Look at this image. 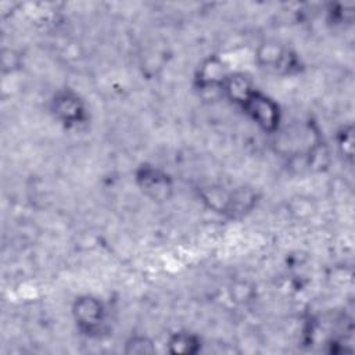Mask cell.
Masks as SVG:
<instances>
[{"label": "cell", "mask_w": 355, "mask_h": 355, "mask_svg": "<svg viewBox=\"0 0 355 355\" xmlns=\"http://www.w3.org/2000/svg\"><path fill=\"white\" fill-rule=\"evenodd\" d=\"M208 207L229 218H240L250 212L257 204V193L248 187L205 189L201 193Z\"/></svg>", "instance_id": "obj_2"}, {"label": "cell", "mask_w": 355, "mask_h": 355, "mask_svg": "<svg viewBox=\"0 0 355 355\" xmlns=\"http://www.w3.org/2000/svg\"><path fill=\"white\" fill-rule=\"evenodd\" d=\"M72 318L76 329L86 337H100L107 330V308L93 294L78 295L72 302Z\"/></svg>", "instance_id": "obj_3"}, {"label": "cell", "mask_w": 355, "mask_h": 355, "mask_svg": "<svg viewBox=\"0 0 355 355\" xmlns=\"http://www.w3.org/2000/svg\"><path fill=\"white\" fill-rule=\"evenodd\" d=\"M135 182L144 196L161 202L168 201L173 193V180L164 169L153 164H141L135 171Z\"/></svg>", "instance_id": "obj_5"}, {"label": "cell", "mask_w": 355, "mask_h": 355, "mask_svg": "<svg viewBox=\"0 0 355 355\" xmlns=\"http://www.w3.org/2000/svg\"><path fill=\"white\" fill-rule=\"evenodd\" d=\"M50 111L55 121L67 129L80 128L89 121V110L83 98L72 89H60L50 100Z\"/></svg>", "instance_id": "obj_4"}, {"label": "cell", "mask_w": 355, "mask_h": 355, "mask_svg": "<svg viewBox=\"0 0 355 355\" xmlns=\"http://www.w3.org/2000/svg\"><path fill=\"white\" fill-rule=\"evenodd\" d=\"M336 144L338 153L352 162L354 158V128L352 125H344L336 135Z\"/></svg>", "instance_id": "obj_8"}, {"label": "cell", "mask_w": 355, "mask_h": 355, "mask_svg": "<svg viewBox=\"0 0 355 355\" xmlns=\"http://www.w3.org/2000/svg\"><path fill=\"white\" fill-rule=\"evenodd\" d=\"M257 61L261 68L280 75H291L301 68L298 55L279 43L262 44L257 51Z\"/></svg>", "instance_id": "obj_6"}, {"label": "cell", "mask_w": 355, "mask_h": 355, "mask_svg": "<svg viewBox=\"0 0 355 355\" xmlns=\"http://www.w3.org/2000/svg\"><path fill=\"white\" fill-rule=\"evenodd\" d=\"M330 12L331 21L334 24H345V22H352V17H354V11L351 6H334Z\"/></svg>", "instance_id": "obj_10"}, {"label": "cell", "mask_w": 355, "mask_h": 355, "mask_svg": "<svg viewBox=\"0 0 355 355\" xmlns=\"http://www.w3.org/2000/svg\"><path fill=\"white\" fill-rule=\"evenodd\" d=\"M123 351L126 354H133V355H144V354H153L155 352V345L154 341L147 337V336H141V334H136L129 337L125 341V348Z\"/></svg>", "instance_id": "obj_9"}, {"label": "cell", "mask_w": 355, "mask_h": 355, "mask_svg": "<svg viewBox=\"0 0 355 355\" xmlns=\"http://www.w3.org/2000/svg\"><path fill=\"white\" fill-rule=\"evenodd\" d=\"M166 345L171 354L194 355L201 351L202 343L196 333H191L187 330H179L169 336Z\"/></svg>", "instance_id": "obj_7"}, {"label": "cell", "mask_w": 355, "mask_h": 355, "mask_svg": "<svg viewBox=\"0 0 355 355\" xmlns=\"http://www.w3.org/2000/svg\"><path fill=\"white\" fill-rule=\"evenodd\" d=\"M236 104L262 130L268 133L279 132L282 122L279 104L255 86H252Z\"/></svg>", "instance_id": "obj_1"}]
</instances>
